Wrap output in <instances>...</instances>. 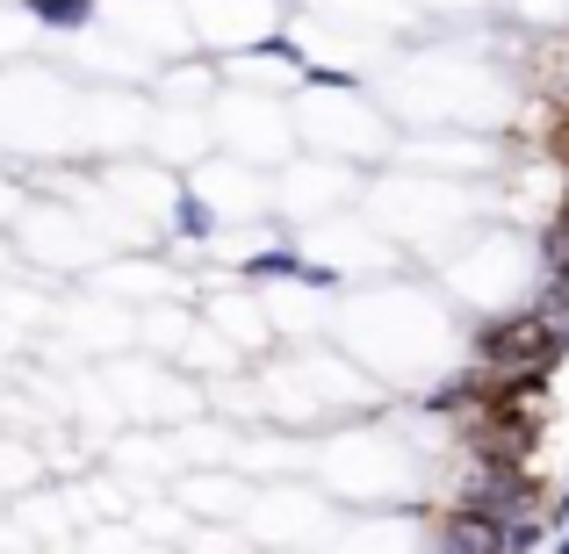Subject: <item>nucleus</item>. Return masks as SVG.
Segmentation results:
<instances>
[{
    "instance_id": "1",
    "label": "nucleus",
    "mask_w": 569,
    "mask_h": 554,
    "mask_svg": "<svg viewBox=\"0 0 569 554\" xmlns=\"http://www.w3.org/2000/svg\"><path fill=\"white\" fill-rule=\"evenodd\" d=\"M461 361L483 374L490 389L556 382V367L569 361V339L548 318H533L527 303H512V310H490V318H469V324H461Z\"/></svg>"
},
{
    "instance_id": "2",
    "label": "nucleus",
    "mask_w": 569,
    "mask_h": 554,
    "mask_svg": "<svg viewBox=\"0 0 569 554\" xmlns=\"http://www.w3.org/2000/svg\"><path fill=\"white\" fill-rule=\"evenodd\" d=\"M296 115V144H310V159H332V167H382L389 152H397V115L376 109V101L353 87V94H318V87H303V94L289 101Z\"/></svg>"
},
{
    "instance_id": "3",
    "label": "nucleus",
    "mask_w": 569,
    "mask_h": 554,
    "mask_svg": "<svg viewBox=\"0 0 569 554\" xmlns=\"http://www.w3.org/2000/svg\"><path fill=\"white\" fill-rule=\"evenodd\" d=\"M209 138L223 144V159H246V167L274 173L296 152V115L281 94H252V87L223 80V94L209 101Z\"/></svg>"
},
{
    "instance_id": "4",
    "label": "nucleus",
    "mask_w": 569,
    "mask_h": 554,
    "mask_svg": "<svg viewBox=\"0 0 569 554\" xmlns=\"http://www.w3.org/2000/svg\"><path fill=\"white\" fill-rule=\"evenodd\" d=\"M94 29H109V51H138L144 72H159V66H173V58L194 51L181 0H101Z\"/></svg>"
},
{
    "instance_id": "5",
    "label": "nucleus",
    "mask_w": 569,
    "mask_h": 554,
    "mask_svg": "<svg viewBox=\"0 0 569 554\" xmlns=\"http://www.w3.org/2000/svg\"><path fill=\"white\" fill-rule=\"evenodd\" d=\"M181 14H188V37L202 58H238L260 37L289 29L296 0H181Z\"/></svg>"
},
{
    "instance_id": "6",
    "label": "nucleus",
    "mask_w": 569,
    "mask_h": 554,
    "mask_svg": "<svg viewBox=\"0 0 569 554\" xmlns=\"http://www.w3.org/2000/svg\"><path fill=\"white\" fill-rule=\"evenodd\" d=\"M223 238H231L223 209H217V202H209V194L181 173V181H173L167 216H159V245H167V252H209V245H223Z\"/></svg>"
},
{
    "instance_id": "7",
    "label": "nucleus",
    "mask_w": 569,
    "mask_h": 554,
    "mask_svg": "<svg viewBox=\"0 0 569 554\" xmlns=\"http://www.w3.org/2000/svg\"><path fill=\"white\" fill-rule=\"evenodd\" d=\"M14 8H22V22L37 37H58V43L94 37V22H101V0H14Z\"/></svg>"
},
{
    "instance_id": "8",
    "label": "nucleus",
    "mask_w": 569,
    "mask_h": 554,
    "mask_svg": "<svg viewBox=\"0 0 569 554\" xmlns=\"http://www.w3.org/2000/svg\"><path fill=\"white\" fill-rule=\"evenodd\" d=\"M22 202H29V181L14 167H0V231H8L14 216H22Z\"/></svg>"
},
{
    "instance_id": "9",
    "label": "nucleus",
    "mask_w": 569,
    "mask_h": 554,
    "mask_svg": "<svg viewBox=\"0 0 569 554\" xmlns=\"http://www.w3.org/2000/svg\"><path fill=\"white\" fill-rule=\"evenodd\" d=\"M541 152H548V167H556V173H562V181H569V109L556 115V123H548V138H541Z\"/></svg>"
},
{
    "instance_id": "10",
    "label": "nucleus",
    "mask_w": 569,
    "mask_h": 554,
    "mask_svg": "<svg viewBox=\"0 0 569 554\" xmlns=\"http://www.w3.org/2000/svg\"><path fill=\"white\" fill-rule=\"evenodd\" d=\"M556 223H569V181H562V194H556V209H548Z\"/></svg>"
},
{
    "instance_id": "11",
    "label": "nucleus",
    "mask_w": 569,
    "mask_h": 554,
    "mask_svg": "<svg viewBox=\"0 0 569 554\" xmlns=\"http://www.w3.org/2000/svg\"><path fill=\"white\" fill-rule=\"evenodd\" d=\"M548 554H569V533H556V547H548Z\"/></svg>"
},
{
    "instance_id": "12",
    "label": "nucleus",
    "mask_w": 569,
    "mask_h": 554,
    "mask_svg": "<svg viewBox=\"0 0 569 554\" xmlns=\"http://www.w3.org/2000/svg\"><path fill=\"white\" fill-rule=\"evenodd\" d=\"M562 490H569V483H562Z\"/></svg>"
}]
</instances>
